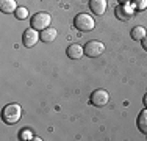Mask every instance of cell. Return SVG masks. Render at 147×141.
<instances>
[{
    "mask_svg": "<svg viewBox=\"0 0 147 141\" xmlns=\"http://www.w3.org/2000/svg\"><path fill=\"white\" fill-rule=\"evenodd\" d=\"M114 13H116V17H117V19L127 20V19H130V17L133 16L135 8H133V5H128V3H121V5L116 6Z\"/></svg>",
    "mask_w": 147,
    "mask_h": 141,
    "instance_id": "8992f818",
    "label": "cell"
},
{
    "mask_svg": "<svg viewBox=\"0 0 147 141\" xmlns=\"http://www.w3.org/2000/svg\"><path fill=\"white\" fill-rule=\"evenodd\" d=\"M39 36H41V41H44V42H52V41H55L57 39V30L55 28H44L42 31L39 33Z\"/></svg>",
    "mask_w": 147,
    "mask_h": 141,
    "instance_id": "8fae6325",
    "label": "cell"
},
{
    "mask_svg": "<svg viewBox=\"0 0 147 141\" xmlns=\"http://www.w3.org/2000/svg\"><path fill=\"white\" fill-rule=\"evenodd\" d=\"M130 0H119V3H128Z\"/></svg>",
    "mask_w": 147,
    "mask_h": 141,
    "instance_id": "d6986e66",
    "label": "cell"
},
{
    "mask_svg": "<svg viewBox=\"0 0 147 141\" xmlns=\"http://www.w3.org/2000/svg\"><path fill=\"white\" fill-rule=\"evenodd\" d=\"M19 136H20V140H30V138H31V133L25 130V132H20Z\"/></svg>",
    "mask_w": 147,
    "mask_h": 141,
    "instance_id": "2e32d148",
    "label": "cell"
},
{
    "mask_svg": "<svg viewBox=\"0 0 147 141\" xmlns=\"http://www.w3.org/2000/svg\"><path fill=\"white\" fill-rule=\"evenodd\" d=\"M142 47H144V50H147V35L146 38H142Z\"/></svg>",
    "mask_w": 147,
    "mask_h": 141,
    "instance_id": "e0dca14e",
    "label": "cell"
},
{
    "mask_svg": "<svg viewBox=\"0 0 147 141\" xmlns=\"http://www.w3.org/2000/svg\"><path fill=\"white\" fill-rule=\"evenodd\" d=\"M89 9L97 16H102L107 9V0H89Z\"/></svg>",
    "mask_w": 147,
    "mask_h": 141,
    "instance_id": "ba28073f",
    "label": "cell"
},
{
    "mask_svg": "<svg viewBox=\"0 0 147 141\" xmlns=\"http://www.w3.org/2000/svg\"><path fill=\"white\" fill-rule=\"evenodd\" d=\"M50 20H52L50 14L44 13V11H39V13H36L33 17H31V28H34V30H38V31H42L44 28H49Z\"/></svg>",
    "mask_w": 147,
    "mask_h": 141,
    "instance_id": "3957f363",
    "label": "cell"
},
{
    "mask_svg": "<svg viewBox=\"0 0 147 141\" xmlns=\"http://www.w3.org/2000/svg\"><path fill=\"white\" fill-rule=\"evenodd\" d=\"M108 100H110V94L105 89H96L91 94V104L94 107H103L108 104Z\"/></svg>",
    "mask_w": 147,
    "mask_h": 141,
    "instance_id": "5b68a950",
    "label": "cell"
},
{
    "mask_svg": "<svg viewBox=\"0 0 147 141\" xmlns=\"http://www.w3.org/2000/svg\"><path fill=\"white\" fill-rule=\"evenodd\" d=\"M85 55L89 58H97L105 52V44L100 41H89L85 44Z\"/></svg>",
    "mask_w": 147,
    "mask_h": 141,
    "instance_id": "277c9868",
    "label": "cell"
},
{
    "mask_svg": "<svg viewBox=\"0 0 147 141\" xmlns=\"http://www.w3.org/2000/svg\"><path fill=\"white\" fill-rule=\"evenodd\" d=\"M94 25H96V22H94L92 16H89L86 13L77 14L75 19H74V27L80 31H91L94 28Z\"/></svg>",
    "mask_w": 147,
    "mask_h": 141,
    "instance_id": "7a4b0ae2",
    "label": "cell"
},
{
    "mask_svg": "<svg viewBox=\"0 0 147 141\" xmlns=\"http://www.w3.org/2000/svg\"><path fill=\"white\" fill-rule=\"evenodd\" d=\"M142 102H144V105H146V108H147V94L144 96V100H142Z\"/></svg>",
    "mask_w": 147,
    "mask_h": 141,
    "instance_id": "ac0fdd59",
    "label": "cell"
},
{
    "mask_svg": "<svg viewBox=\"0 0 147 141\" xmlns=\"http://www.w3.org/2000/svg\"><path fill=\"white\" fill-rule=\"evenodd\" d=\"M133 8L135 9H146L147 0H133Z\"/></svg>",
    "mask_w": 147,
    "mask_h": 141,
    "instance_id": "9a60e30c",
    "label": "cell"
},
{
    "mask_svg": "<svg viewBox=\"0 0 147 141\" xmlns=\"http://www.w3.org/2000/svg\"><path fill=\"white\" fill-rule=\"evenodd\" d=\"M39 39H41V36H39V33H38V30H34V28H27V30L24 31L22 42H24L25 47H33Z\"/></svg>",
    "mask_w": 147,
    "mask_h": 141,
    "instance_id": "52a82bcc",
    "label": "cell"
},
{
    "mask_svg": "<svg viewBox=\"0 0 147 141\" xmlns=\"http://www.w3.org/2000/svg\"><path fill=\"white\" fill-rule=\"evenodd\" d=\"M17 5H16V0H0V11L9 14V13H16Z\"/></svg>",
    "mask_w": 147,
    "mask_h": 141,
    "instance_id": "30bf717a",
    "label": "cell"
},
{
    "mask_svg": "<svg viewBox=\"0 0 147 141\" xmlns=\"http://www.w3.org/2000/svg\"><path fill=\"white\" fill-rule=\"evenodd\" d=\"M136 124H138L139 132H142V133H146V135H147V108H146V110H142L138 115V121H136Z\"/></svg>",
    "mask_w": 147,
    "mask_h": 141,
    "instance_id": "7c38bea8",
    "label": "cell"
},
{
    "mask_svg": "<svg viewBox=\"0 0 147 141\" xmlns=\"http://www.w3.org/2000/svg\"><path fill=\"white\" fill-rule=\"evenodd\" d=\"M20 116H22V108L17 104L6 105V107L3 108V113H2V118L6 124H16L20 119Z\"/></svg>",
    "mask_w": 147,
    "mask_h": 141,
    "instance_id": "6da1fadb",
    "label": "cell"
},
{
    "mask_svg": "<svg viewBox=\"0 0 147 141\" xmlns=\"http://www.w3.org/2000/svg\"><path fill=\"white\" fill-rule=\"evenodd\" d=\"M146 35L147 33H146V28L144 27H135L131 30V38L135 41H139V39L142 41V38H146Z\"/></svg>",
    "mask_w": 147,
    "mask_h": 141,
    "instance_id": "4fadbf2b",
    "label": "cell"
},
{
    "mask_svg": "<svg viewBox=\"0 0 147 141\" xmlns=\"http://www.w3.org/2000/svg\"><path fill=\"white\" fill-rule=\"evenodd\" d=\"M83 55H85V49L80 44H71L67 47V56L71 60H80Z\"/></svg>",
    "mask_w": 147,
    "mask_h": 141,
    "instance_id": "9c48e42d",
    "label": "cell"
},
{
    "mask_svg": "<svg viewBox=\"0 0 147 141\" xmlns=\"http://www.w3.org/2000/svg\"><path fill=\"white\" fill-rule=\"evenodd\" d=\"M14 16L19 20H24V19H27V17H28V11H27V8H17L16 13H14Z\"/></svg>",
    "mask_w": 147,
    "mask_h": 141,
    "instance_id": "5bb4252c",
    "label": "cell"
}]
</instances>
